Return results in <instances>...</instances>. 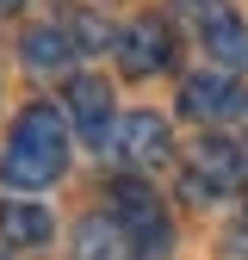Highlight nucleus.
Wrapping results in <instances>:
<instances>
[{
  "mask_svg": "<svg viewBox=\"0 0 248 260\" xmlns=\"http://www.w3.org/2000/svg\"><path fill=\"white\" fill-rule=\"evenodd\" d=\"M69 168V124L56 106H25L19 124L7 130V149H0V180L19 192H38L50 180H62Z\"/></svg>",
  "mask_w": 248,
  "mask_h": 260,
  "instance_id": "obj_1",
  "label": "nucleus"
},
{
  "mask_svg": "<svg viewBox=\"0 0 248 260\" xmlns=\"http://www.w3.org/2000/svg\"><path fill=\"white\" fill-rule=\"evenodd\" d=\"M248 186V155L242 143H224V137H199L186 149V174H180V192L186 199H230V192Z\"/></svg>",
  "mask_w": 248,
  "mask_h": 260,
  "instance_id": "obj_2",
  "label": "nucleus"
},
{
  "mask_svg": "<svg viewBox=\"0 0 248 260\" xmlns=\"http://www.w3.org/2000/svg\"><path fill=\"white\" fill-rule=\"evenodd\" d=\"M112 217H118V230L137 242V260H168L174 230H168V211L155 205V192H149V186L118 180V186H112Z\"/></svg>",
  "mask_w": 248,
  "mask_h": 260,
  "instance_id": "obj_3",
  "label": "nucleus"
},
{
  "mask_svg": "<svg viewBox=\"0 0 248 260\" xmlns=\"http://www.w3.org/2000/svg\"><path fill=\"white\" fill-rule=\"evenodd\" d=\"M100 149L118 161V168H155V161H168L174 130H168V118H155V112H124L118 124H106Z\"/></svg>",
  "mask_w": 248,
  "mask_h": 260,
  "instance_id": "obj_4",
  "label": "nucleus"
},
{
  "mask_svg": "<svg viewBox=\"0 0 248 260\" xmlns=\"http://www.w3.org/2000/svg\"><path fill=\"white\" fill-rule=\"evenodd\" d=\"M112 50H118V69L143 81V75H162L174 62V31L162 19H137V25H124L112 38Z\"/></svg>",
  "mask_w": 248,
  "mask_h": 260,
  "instance_id": "obj_5",
  "label": "nucleus"
},
{
  "mask_svg": "<svg viewBox=\"0 0 248 260\" xmlns=\"http://www.w3.org/2000/svg\"><path fill=\"white\" fill-rule=\"evenodd\" d=\"M186 13H193L205 50L224 62V69H242V62H248V31H242V19L224 7V0H186Z\"/></svg>",
  "mask_w": 248,
  "mask_h": 260,
  "instance_id": "obj_6",
  "label": "nucleus"
},
{
  "mask_svg": "<svg viewBox=\"0 0 248 260\" xmlns=\"http://www.w3.org/2000/svg\"><path fill=\"white\" fill-rule=\"evenodd\" d=\"M180 106L193 112V118H205V124H224V118H242L248 93L236 87V75L205 69V75H186V81H180Z\"/></svg>",
  "mask_w": 248,
  "mask_h": 260,
  "instance_id": "obj_7",
  "label": "nucleus"
},
{
  "mask_svg": "<svg viewBox=\"0 0 248 260\" xmlns=\"http://www.w3.org/2000/svg\"><path fill=\"white\" fill-rule=\"evenodd\" d=\"M75 260H137V242L118 230V217H81L75 223Z\"/></svg>",
  "mask_w": 248,
  "mask_h": 260,
  "instance_id": "obj_8",
  "label": "nucleus"
},
{
  "mask_svg": "<svg viewBox=\"0 0 248 260\" xmlns=\"http://www.w3.org/2000/svg\"><path fill=\"white\" fill-rule=\"evenodd\" d=\"M106 112H112V87H106L100 75H75V81H69V118L87 130L93 143L106 137Z\"/></svg>",
  "mask_w": 248,
  "mask_h": 260,
  "instance_id": "obj_9",
  "label": "nucleus"
},
{
  "mask_svg": "<svg viewBox=\"0 0 248 260\" xmlns=\"http://www.w3.org/2000/svg\"><path fill=\"white\" fill-rule=\"evenodd\" d=\"M19 50H25V62H31V69H44V75L69 69V62L81 56V50H75V38H69V25H31Z\"/></svg>",
  "mask_w": 248,
  "mask_h": 260,
  "instance_id": "obj_10",
  "label": "nucleus"
},
{
  "mask_svg": "<svg viewBox=\"0 0 248 260\" xmlns=\"http://www.w3.org/2000/svg\"><path fill=\"white\" fill-rule=\"evenodd\" d=\"M50 211L44 205H31V199H13V205H0V236H7L13 248H44L50 242Z\"/></svg>",
  "mask_w": 248,
  "mask_h": 260,
  "instance_id": "obj_11",
  "label": "nucleus"
},
{
  "mask_svg": "<svg viewBox=\"0 0 248 260\" xmlns=\"http://www.w3.org/2000/svg\"><path fill=\"white\" fill-rule=\"evenodd\" d=\"M13 7H25V0H0V13H13Z\"/></svg>",
  "mask_w": 248,
  "mask_h": 260,
  "instance_id": "obj_12",
  "label": "nucleus"
},
{
  "mask_svg": "<svg viewBox=\"0 0 248 260\" xmlns=\"http://www.w3.org/2000/svg\"><path fill=\"white\" fill-rule=\"evenodd\" d=\"M242 130H248V106H242Z\"/></svg>",
  "mask_w": 248,
  "mask_h": 260,
  "instance_id": "obj_13",
  "label": "nucleus"
},
{
  "mask_svg": "<svg viewBox=\"0 0 248 260\" xmlns=\"http://www.w3.org/2000/svg\"><path fill=\"white\" fill-rule=\"evenodd\" d=\"M0 260H7V254H0Z\"/></svg>",
  "mask_w": 248,
  "mask_h": 260,
  "instance_id": "obj_14",
  "label": "nucleus"
}]
</instances>
